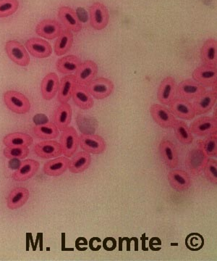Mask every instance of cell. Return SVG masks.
I'll use <instances>...</instances> for the list:
<instances>
[{
	"label": "cell",
	"instance_id": "obj_1",
	"mask_svg": "<svg viewBox=\"0 0 217 261\" xmlns=\"http://www.w3.org/2000/svg\"><path fill=\"white\" fill-rule=\"evenodd\" d=\"M209 158L206 155L199 141L194 148L191 149L185 159V166L191 174L198 176L203 171L206 162Z\"/></svg>",
	"mask_w": 217,
	"mask_h": 261
},
{
	"label": "cell",
	"instance_id": "obj_2",
	"mask_svg": "<svg viewBox=\"0 0 217 261\" xmlns=\"http://www.w3.org/2000/svg\"><path fill=\"white\" fill-rule=\"evenodd\" d=\"M4 102L12 112L17 114H25L30 109V103L28 98L17 91L5 92Z\"/></svg>",
	"mask_w": 217,
	"mask_h": 261
},
{
	"label": "cell",
	"instance_id": "obj_3",
	"mask_svg": "<svg viewBox=\"0 0 217 261\" xmlns=\"http://www.w3.org/2000/svg\"><path fill=\"white\" fill-rule=\"evenodd\" d=\"M80 148L89 154H100L107 148V143L103 137L97 135L82 134L79 136Z\"/></svg>",
	"mask_w": 217,
	"mask_h": 261
},
{
	"label": "cell",
	"instance_id": "obj_4",
	"mask_svg": "<svg viewBox=\"0 0 217 261\" xmlns=\"http://www.w3.org/2000/svg\"><path fill=\"white\" fill-rule=\"evenodd\" d=\"M85 87L90 95L97 99H104L109 97L113 93L114 89L112 81L102 77L95 79Z\"/></svg>",
	"mask_w": 217,
	"mask_h": 261
},
{
	"label": "cell",
	"instance_id": "obj_5",
	"mask_svg": "<svg viewBox=\"0 0 217 261\" xmlns=\"http://www.w3.org/2000/svg\"><path fill=\"white\" fill-rule=\"evenodd\" d=\"M63 154L67 158L73 157L76 154L79 145V136L73 127L63 130L59 140Z\"/></svg>",
	"mask_w": 217,
	"mask_h": 261
},
{
	"label": "cell",
	"instance_id": "obj_6",
	"mask_svg": "<svg viewBox=\"0 0 217 261\" xmlns=\"http://www.w3.org/2000/svg\"><path fill=\"white\" fill-rule=\"evenodd\" d=\"M5 51L10 60L20 66H28L30 57L25 47L15 40L9 41L5 44Z\"/></svg>",
	"mask_w": 217,
	"mask_h": 261
},
{
	"label": "cell",
	"instance_id": "obj_7",
	"mask_svg": "<svg viewBox=\"0 0 217 261\" xmlns=\"http://www.w3.org/2000/svg\"><path fill=\"white\" fill-rule=\"evenodd\" d=\"M169 106L171 113L181 119L191 121L196 116L192 102L183 98L175 97Z\"/></svg>",
	"mask_w": 217,
	"mask_h": 261
},
{
	"label": "cell",
	"instance_id": "obj_8",
	"mask_svg": "<svg viewBox=\"0 0 217 261\" xmlns=\"http://www.w3.org/2000/svg\"><path fill=\"white\" fill-rule=\"evenodd\" d=\"M90 23L95 30H103L109 23V15L105 5L95 3L90 8Z\"/></svg>",
	"mask_w": 217,
	"mask_h": 261
},
{
	"label": "cell",
	"instance_id": "obj_9",
	"mask_svg": "<svg viewBox=\"0 0 217 261\" xmlns=\"http://www.w3.org/2000/svg\"><path fill=\"white\" fill-rule=\"evenodd\" d=\"M193 79L205 87H216L217 83L216 66L203 65L194 70Z\"/></svg>",
	"mask_w": 217,
	"mask_h": 261
},
{
	"label": "cell",
	"instance_id": "obj_10",
	"mask_svg": "<svg viewBox=\"0 0 217 261\" xmlns=\"http://www.w3.org/2000/svg\"><path fill=\"white\" fill-rule=\"evenodd\" d=\"M150 113L155 123L163 128H172L177 120L170 110L164 105H152L150 108Z\"/></svg>",
	"mask_w": 217,
	"mask_h": 261
},
{
	"label": "cell",
	"instance_id": "obj_11",
	"mask_svg": "<svg viewBox=\"0 0 217 261\" xmlns=\"http://www.w3.org/2000/svg\"><path fill=\"white\" fill-rule=\"evenodd\" d=\"M216 87L213 90L206 91L199 97L194 99L192 103L196 116L206 114L214 107L216 103Z\"/></svg>",
	"mask_w": 217,
	"mask_h": 261
},
{
	"label": "cell",
	"instance_id": "obj_12",
	"mask_svg": "<svg viewBox=\"0 0 217 261\" xmlns=\"http://www.w3.org/2000/svg\"><path fill=\"white\" fill-rule=\"evenodd\" d=\"M206 91V87L193 80L182 81L177 85V95L188 100L196 99Z\"/></svg>",
	"mask_w": 217,
	"mask_h": 261
},
{
	"label": "cell",
	"instance_id": "obj_13",
	"mask_svg": "<svg viewBox=\"0 0 217 261\" xmlns=\"http://www.w3.org/2000/svg\"><path fill=\"white\" fill-rule=\"evenodd\" d=\"M159 151L166 166L175 169L179 165V156L175 145L171 141L163 139L159 145Z\"/></svg>",
	"mask_w": 217,
	"mask_h": 261
},
{
	"label": "cell",
	"instance_id": "obj_14",
	"mask_svg": "<svg viewBox=\"0 0 217 261\" xmlns=\"http://www.w3.org/2000/svg\"><path fill=\"white\" fill-rule=\"evenodd\" d=\"M177 95V84L172 76H167L162 81L157 92V99L164 106H168Z\"/></svg>",
	"mask_w": 217,
	"mask_h": 261
},
{
	"label": "cell",
	"instance_id": "obj_15",
	"mask_svg": "<svg viewBox=\"0 0 217 261\" xmlns=\"http://www.w3.org/2000/svg\"><path fill=\"white\" fill-rule=\"evenodd\" d=\"M190 129L193 135H196L198 137H206L216 132V119L213 117H201L191 123Z\"/></svg>",
	"mask_w": 217,
	"mask_h": 261
},
{
	"label": "cell",
	"instance_id": "obj_16",
	"mask_svg": "<svg viewBox=\"0 0 217 261\" xmlns=\"http://www.w3.org/2000/svg\"><path fill=\"white\" fill-rule=\"evenodd\" d=\"M34 152L39 158L44 159H54L63 154L59 142L54 140H46L34 146Z\"/></svg>",
	"mask_w": 217,
	"mask_h": 261
},
{
	"label": "cell",
	"instance_id": "obj_17",
	"mask_svg": "<svg viewBox=\"0 0 217 261\" xmlns=\"http://www.w3.org/2000/svg\"><path fill=\"white\" fill-rule=\"evenodd\" d=\"M97 73L98 66L97 63L92 61H85L80 63L74 75L77 84L86 86L92 80H95Z\"/></svg>",
	"mask_w": 217,
	"mask_h": 261
},
{
	"label": "cell",
	"instance_id": "obj_18",
	"mask_svg": "<svg viewBox=\"0 0 217 261\" xmlns=\"http://www.w3.org/2000/svg\"><path fill=\"white\" fill-rule=\"evenodd\" d=\"M167 178L171 187L177 191H186L192 185V180L189 173L183 170H172L167 175Z\"/></svg>",
	"mask_w": 217,
	"mask_h": 261
},
{
	"label": "cell",
	"instance_id": "obj_19",
	"mask_svg": "<svg viewBox=\"0 0 217 261\" xmlns=\"http://www.w3.org/2000/svg\"><path fill=\"white\" fill-rule=\"evenodd\" d=\"M25 47L32 56L37 58H46L52 55V47L49 42L39 38H30L26 43Z\"/></svg>",
	"mask_w": 217,
	"mask_h": 261
},
{
	"label": "cell",
	"instance_id": "obj_20",
	"mask_svg": "<svg viewBox=\"0 0 217 261\" xmlns=\"http://www.w3.org/2000/svg\"><path fill=\"white\" fill-rule=\"evenodd\" d=\"M58 16L65 25L71 32L78 33L82 29V24L75 10L69 7H61L58 11Z\"/></svg>",
	"mask_w": 217,
	"mask_h": 261
},
{
	"label": "cell",
	"instance_id": "obj_21",
	"mask_svg": "<svg viewBox=\"0 0 217 261\" xmlns=\"http://www.w3.org/2000/svg\"><path fill=\"white\" fill-rule=\"evenodd\" d=\"M36 32L40 37L51 40L59 37L61 32V27L57 20L45 19L38 23Z\"/></svg>",
	"mask_w": 217,
	"mask_h": 261
},
{
	"label": "cell",
	"instance_id": "obj_22",
	"mask_svg": "<svg viewBox=\"0 0 217 261\" xmlns=\"http://www.w3.org/2000/svg\"><path fill=\"white\" fill-rule=\"evenodd\" d=\"M39 169V163L32 159H27L20 163L13 175L15 181H25L33 177Z\"/></svg>",
	"mask_w": 217,
	"mask_h": 261
},
{
	"label": "cell",
	"instance_id": "obj_23",
	"mask_svg": "<svg viewBox=\"0 0 217 261\" xmlns=\"http://www.w3.org/2000/svg\"><path fill=\"white\" fill-rule=\"evenodd\" d=\"M72 97L75 104L80 109L85 110V111L93 108L95 104L94 98L90 95L85 86L77 84L73 89Z\"/></svg>",
	"mask_w": 217,
	"mask_h": 261
},
{
	"label": "cell",
	"instance_id": "obj_24",
	"mask_svg": "<svg viewBox=\"0 0 217 261\" xmlns=\"http://www.w3.org/2000/svg\"><path fill=\"white\" fill-rule=\"evenodd\" d=\"M59 80L55 73H49L43 79L41 91L42 97L46 100H51L57 93Z\"/></svg>",
	"mask_w": 217,
	"mask_h": 261
},
{
	"label": "cell",
	"instance_id": "obj_25",
	"mask_svg": "<svg viewBox=\"0 0 217 261\" xmlns=\"http://www.w3.org/2000/svg\"><path fill=\"white\" fill-rule=\"evenodd\" d=\"M72 108L68 102L61 103L60 106H58L53 116V121L58 129L63 130L69 126L72 120Z\"/></svg>",
	"mask_w": 217,
	"mask_h": 261
},
{
	"label": "cell",
	"instance_id": "obj_26",
	"mask_svg": "<svg viewBox=\"0 0 217 261\" xmlns=\"http://www.w3.org/2000/svg\"><path fill=\"white\" fill-rule=\"evenodd\" d=\"M68 158L57 157L46 163L44 166V172L49 176H59L66 173L69 166Z\"/></svg>",
	"mask_w": 217,
	"mask_h": 261
},
{
	"label": "cell",
	"instance_id": "obj_27",
	"mask_svg": "<svg viewBox=\"0 0 217 261\" xmlns=\"http://www.w3.org/2000/svg\"><path fill=\"white\" fill-rule=\"evenodd\" d=\"M30 197V192L25 187H17L10 192L7 205L10 210H17L25 205Z\"/></svg>",
	"mask_w": 217,
	"mask_h": 261
},
{
	"label": "cell",
	"instance_id": "obj_28",
	"mask_svg": "<svg viewBox=\"0 0 217 261\" xmlns=\"http://www.w3.org/2000/svg\"><path fill=\"white\" fill-rule=\"evenodd\" d=\"M91 164V157L90 154L85 151L78 152L73 156V159L70 161L69 169L72 173H81L86 171Z\"/></svg>",
	"mask_w": 217,
	"mask_h": 261
},
{
	"label": "cell",
	"instance_id": "obj_29",
	"mask_svg": "<svg viewBox=\"0 0 217 261\" xmlns=\"http://www.w3.org/2000/svg\"><path fill=\"white\" fill-rule=\"evenodd\" d=\"M77 84L74 75H66L59 82L57 99L60 103H67L72 97L73 89Z\"/></svg>",
	"mask_w": 217,
	"mask_h": 261
},
{
	"label": "cell",
	"instance_id": "obj_30",
	"mask_svg": "<svg viewBox=\"0 0 217 261\" xmlns=\"http://www.w3.org/2000/svg\"><path fill=\"white\" fill-rule=\"evenodd\" d=\"M201 60L203 64L216 66L217 42L213 39H209L203 43L201 49Z\"/></svg>",
	"mask_w": 217,
	"mask_h": 261
},
{
	"label": "cell",
	"instance_id": "obj_31",
	"mask_svg": "<svg viewBox=\"0 0 217 261\" xmlns=\"http://www.w3.org/2000/svg\"><path fill=\"white\" fill-rule=\"evenodd\" d=\"M80 63L81 62L78 57L68 56L58 60L56 67L59 73H63V74L70 75L76 73Z\"/></svg>",
	"mask_w": 217,
	"mask_h": 261
},
{
	"label": "cell",
	"instance_id": "obj_32",
	"mask_svg": "<svg viewBox=\"0 0 217 261\" xmlns=\"http://www.w3.org/2000/svg\"><path fill=\"white\" fill-rule=\"evenodd\" d=\"M172 128L175 132L176 137L181 144L189 145L193 143L194 140V135L185 122L176 120Z\"/></svg>",
	"mask_w": 217,
	"mask_h": 261
},
{
	"label": "cell",
	"instance_id": "obj_33",
	"mask_svg": "<svg viewBox=\"0 0 217 261\" xmlns=\"http://www.w3.org/2000/svg\"><path fill=\"white\" fill-rule=\"evenodd\" d=\"M33 138L27 134L14 132L5 136L3 143L6 147H29L33 144Z\"/></svg>",
	"mask_w": 217,
	"mask_h": 261
},
{
	"label": "cell",
	"instance_id": "obj_34",
	"mask_svg": "<svg viewBox=\"0 0 217 261\" xmlns=\"http://www.w3.org/2000/svg\"><path fill=\"white\" fill-rule=\"evenodd\" d=\"M73 44V35L71 31L61 32L54 44V53L61 56L71 49Z\"/></svg>",
	"mask_w": 217,
	"mask_h": 261
},
{
	"label": "cell",
	"instance_id": "obj_35",
	"mask_svg": "<svg viewBox=\"0 0 217 261\" xmlns=\"http://www.w3.org/2000/svg\"><path fill=\"white\" fill-rule=\"evenodd\" d=\"M34 134L42 140H54L59 136V129L54 123H47L34 127Z\"/></svg>",
	"mask_w": 217,
	"mask_h": 261
},
{
	"label": "cell",
	"instance_id": "obj_36",
	"mask_svg": "<svg viewBox=\"0 0 217 261\" xmlns=\"http://www.w3.org/2000/svg\"><path fill=\"white\" fill-rule=\"evenodd\" d=\"M201 147L208 158L216 157L217 135L216 132L206 136L204 140H199Z\"/></svg>",
	"mask_w": 217,
	"mask_h": 261
},
{
	"label": "cell",
	"instance_id": "obj_37",
	"mask_svg": "<svg viewBox=\"0 0 217 261\" xmlns=\"http://www.w3.org/2000/svg\"><path fill=\"white\" fill-rule=\"evenodd\" d=\"M28 147L17 146V147H6L4 149V155L8 159H24L28 156Z\"/></svg>",
	"mask_w": 217,
	"mask_h": 261
},
{
	"label": "cell",
	"instance_id": "obj_38",
	"mask_svg": "<svg viewBox=\"0 0 217 261\" xmlns=\"http://www.w3.org/2000/svg\"><path fill=\"white\" fill-rule=\"evenodd\" d=\"M19 7L18 0H0V18L14 14Z\"/></svg>",
	"mask_w": 217,
	"mask_h": 261
},
{
	"label": "cell",
	"instance_id": "obj_39",
	"mask_svg": "<svg viewBox=\"0 0 217 261\" xmlns=\"http://www.w3.org/2000/svg\"><path fill=\"white\" fill-rule=\"evenodd\" d=\"M205 176L208 181L216 185L217 184V161L216 160L208 159L203 168Z\"/></svg>",
	"mask_w": 217,
	"mask_h": 261
},
{
	"label": "cell",
	"instance_id": "obj_40",
	"mask_svg": "<svg viewBox=\"0 0 217 261\" xmlns=\"http://www.w3.org/2000/svg\"><path fill=\"white\" fill-rule=\"evenodd\" d=\"M186 247L192 251H197L201 250L204 245V240L201 234L197 233H192L188 236L185 241Z\"/></svg>",
	"mask_w": 217,
	"mask_h": 261
},
{
	"label": "cell",
	"instance_id": "obj_41",
	"mask_svg": "<svg viewBox=\"0 0 217 261\" xmlns=\"http://www.w3.org/2000/svg\"><path fill=\"white\" fill-rule=\"evenodd\" d=\"M104 248L107 251H113L117 247V241L112 238H107L104 240Z\"/></svg>",
	"mask_w": 217,
	"mask_h": 261
}]
</instances>
